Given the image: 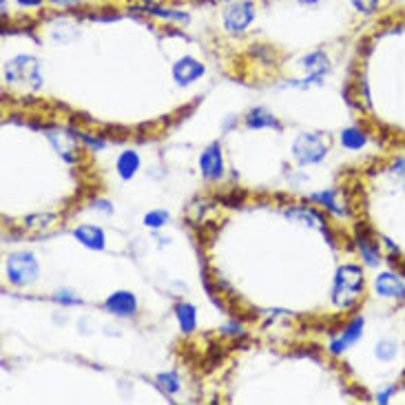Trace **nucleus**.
<instances>
[{
  "mask_svg": "<svg viewBox=\"0 0 405 405\" xmlns=\"http://www.w3.org/2000/svg\"><path fill=\"white\" fill-rule=\"evenodd\" d=\"M363 292V273L359 266H348L339 268L337 277H334V288H332V302L339 308H350L357 302Z\"/></svg>",
  "mask_w": 405,
  "mask_h": 405,
  "instance_id": "f257e3e1",
  "label": "nucleus"
},
{
  "mask_svg": "<svg viewBox=\"0 0 405 405\" xmlns=\"http://www.w3.org/2000/svg\"><path fill=\"white\" fill-rule=\"evenodd\" d=\"M326 153H328V144H326L324 135H319V133H302L292 144V155L302 166L321 162Z\"/></svg>",
  "mask_w": 405,
  "mask_h": 405,
  "instance_id": "f03ea898",
  "label": "nucleus"
},
{
  "mask_svg": "<svg viewBox=\"0 0 405 405\" xmlns=\"http://www.w3.org/2000/svg\"><path fill=\"white\" fill-rule=\"evenodd\" d=\"M5 80L9 82H27L29 86H40L42 84V74H40V64L36 58L29 56H18L11 62L5 64Z\"/></svg>",
  "mask_w": 405,
  "mask_h": 405,
  "instance_id": "7ed1b4c3",
  "label": "nucleus"
},
{
  "mask_svg": "<svg viewBox=\"0 0 405 405\" xmlns=\"http://www.w3.org/2000/svg\"><path fill=\"white\" fill-rule=\"evenodd\" d=\"M7 275L13 286H29L38 279V261L29 253H18L7 259Z\"/></svg>",
  "mask_w": 405,
  "mask_h": 405,
  "instance_id": "20e7f679",
  "label": "nucleus"
},
{
  "mask_svg": "<svg viewBox=\"0 0 405 405\" xmlns=\"http://www.w3.org/2000/svg\"><path fill=\"white\" fill-rule=\"evenodd\" d=\"M253 18H255V7L249 0H244V3L231 5L224 11V27L231 33H241L251 27Z\"/></svg>",
  "mask_w": 405,
  "mask_h": 405,
  "instance_id": "39448f33",
  "label": "nucleus"
},
{
  "mask_svg": "<svg viewBox=\"0 0 405 405\" xmlns=\"http://www.w3.org/2000/svg\"><path fill=\"white\" fill-rule=\"evenodd\" d=\"M47 139L54 149L58 151V155L62 157L64 162L74 164L78 162V155H80V147L76 142V133H67V131H47Z\"/></svg>",
  "mask_w": 405,
  "mask_h": 405,
  "instance_id": "423d86ee",
  "label": "nucleus"
},
{
  "mask_svg": "<svg viewBox=\"0 0 405 405\" xmlns=\"http://www.w3.org/2000/svg\"><path fill=\"white\" fill-rule=\"evenodd\" d=\"M204 72H206L204 64L198 62L195 58H188V56L173 64V78H175V82H178L180 86H188L195 80H200L204 76Z\"/></svg>",
  "mask_w": 405,
  "mask_h": 405,
  "instance_id": "0eeeda50",
  "label": "nucleus"
},
{
  "mask_svg": "<svg viewBox=\"0 0 405 405\" xmlns=\"http://www.w3.org/2000/svg\"><path fill=\"white\" fill-rule=\"evenodd\" d=\"M200 169L206 180H219L224 175V157H222V147L215 142L210 144L202 157H200Z\"/></svg>",
  "mask_w": 405,
  "mask_h": 405,
  "instance_id": "6e6552de",
  "label": "nucleus"
},
{
  "mask_svg": "<svg viewBox=\"0 0 405 405\" xmlns=\"http://www.w3.org/2000/svg\"><path fill=\"white\" fill-rule=\"evenodd\" d=\"M104 308H107L111 314H118V316H131L137 310V299L127 290H120V292H113L107 297Z\"/></svg>",
  "mask_w": 405,
  "mask_h": 405,
  "instance_id": "1a4fd4ad",
  "label": "nucleus"
},
{
  "mask_svg": "<svg viewBox=\"0 0 405 405\" xmlns=\"http://www.w3.org/2000/svg\"><path fill=\"white\" fill-rule=\"evenodd\" d=\"M302 67L310 74V80L306 78V80H308L306 84H310V82H321V78L330 72V60H328V56L324 54V51H312L310 56H306V58L302 60Z\"/></svg>",
  "mask_w": 405,
  "mask_h": 405,
  "instance_id": "9d476101",
  "label": "nucleus"
},
{
  "mask_svg": "<svg viewBox=\"0 0 405 405\" xmlns=\"http://www.w3.org/2000/svg\"><path fill=\"white\" fill-rule=\"evenodd\" d=\"M363 334V319H355L348 328H343V332L339 334L337 339H332L330 343V352L332 355H341L346 348H350L352 343H357Z\"/></svg>",
  "mask_w": 405,
  "mask_h": 405,
  "instance_id": "9b49d317",
  "label": "nucleus"
},
{
  "mask_svg": "<svg viewBox=\"0 0 405 405\" xmlns=\"http://www.w3.org/2000/svg\"><path fill=\"white\" fill-rule=\"evenodd\" d=\"M375 288L381 297L387 299H405V284L392 273H383L375 279Z\"/></svg>",
  "mask_w": 405,
  "mask_h": 405,
  "instance_id": "f8f14e48",
  "label": "nucleus"
},
{
  "mask_svg": "<svg viewBox=\"0 0 405 405\" xmlns=\"http://www.w3.org/2000/svg\"><path fill=\"white\" fill-rule=\"evenodd\" d=\"M286 217L288 219H295L299 224H304V226H310V228H316V231H328V226H326V219L316 213V210L308 208V206H297V208H288L286 210Z\"/></svg>",
  "mask_w": 405,
  "mask_h": 405,
  "instance_id": "ddd939ff",
  "label": "nucleus"
},
{
  "mask_svg": "<svg viewBox=\"0 0 405 405\" xmlns=\"http://www.w3.org/2000/svg\"><path fill=\"white\" fill-rule=\"evenodd\" d=\"M74 237H76L82 246H86V249H91V251H102L104 244H107V237H104L102 228L89 226V224L78 226L76 231H74Z\"/></svg>",
  "mask_w": 405,
  "mask_h": 405,
  "instance_id": "4468645a",
  "label": "nucleus"
},
{
  "mask_svg": "<svg viewBox=\"0 0 405 405\" xmlns=\"http://www.w3.org/2000/svg\"><path fill=\"white\" fill-rule=\"evenodd\" d=\"M246 127L249 129H281V125L277 122V118L263 107H257L253 109L249 115H246Z\"/></svg>",
  "mask_w": 405,
  "mask_h": 405,
  "instance_id": "2eb2a0df",
  "label": "nucleus"
},
{
  "mask_svg": "<svg viewBox=\"0 0 405 405\" xmlns=\"http://www.w3.org/2000/svg\"><path fill=\"white\" fill-rule=\"evenodd\" d=\"M118 173L122 180H131L139 169V155L135 151H125L118 157Z\"/></svg>",
  "mask_w": 405,
  "mask_h": 405,
  "instance_id": "dca6fc26",
  "label": "nucleus"
},
{
  "mask_svg": "<svg viewBox=\"0 0 405 405\" xmlns=\"http://www.w3.org/2000/svg\"><path fill=\"white\" fill-rule=\"evenodd\" d=\"M357 244H359V249H361V253H363V259H365L367 266H377L379 259H381V257H379V244L372 241V237L365 235V233H361V231H359V235H357Z\"/></svg>",
  "mask_w": 405,
  "mask_h": 405,
  "instance_id": "f3484780",
  "label": "nucleus"
},
{
  "mask_svg": "<svg viewBox=\"0 0 405 405\" xmlns=\"http://www.w3.org/2000/svg\"><path fill=\"white\" fill-rule=\"evenodd\" d=\"M139 11L144 13H151L155 18H162V21H175V23H182L186 25L188 23V16L184 11H175V9H164V7H157V5H147V7H137Z\"/></svg>",
  "mask_w": 405,
  "mask_h": 405,
  "instance_id": "a211bd4d",
  "label": "nucleus"
},
{
  "mask_svg": "<svg viewBox=\"0 0 405 405\" xmlns=\"http://www.w3.org/2000/svg\"><path fill=\"white\" fill-rule=\"evenodd\" d=\"M175 316H178V324L184 332H193L198 326V310L190 304H180L175 308Z\"/></svg>",
  "mask_w": 405,
  "mask_h": 405,
  "instance_id": "6ab92c4d",
  "label": "nucleus"
},
{
  "mask_svg": "<svg viewBox=\"0 0 405 405\" xmlns=\"http://www.w3.org/2000/svg\"><path fill=\"white\" fill-rule=\"evenodd\" d=\"M312 200H314V202H319L321 206H326V208L330 210V213H334V215H346V208H341V206H339V202L334 200V190L314 193Z\"/></svg>",
  "mask_w": 405,
  "mask_h": 405,
  "instance_id": "aec40b11",
  "label": "nucleus"
},
{
  "mask_svg": "<svg viewBox=\"0 0 405 405\" xmlns=\"http://www.w3.org/2000/svg\"><path fill=\"white\" fill-rule=\"evenodd\" d=\"M157 387L164 392V394H175V392H180V379L175 372H162V375H157Z\"/></svg>",
  "mask_w": 405,
  "mask_h": 405,
  "instance_id": "412c9836",
  "label": "nucleus"
},
{
  "mask_svg": "<svg viewBox=\"0 0 405 405\" xmlns=\"http://www.w3.org/2000/svg\"><path fill=\"white\" fill-rule=\"evenodd\" d=\"M341 144L346 149H361L365 144V135L359 129H346L341 133Z\"/></svg>",
  "mask_w": 405,
  "mask_h": 405,
  "instance_id": "4be33fe9",
  "label": "nucleus"
},
{
  "mask_svg": "<svg viewBox=\"0 0 405 405\" xmlns=\"http://www.w3.org/2000/svg\"><path fill=\"white\" fill-rule=\"evenodd\" d=\"M54 222H56V215H31V217H27L25 226L31 228V231H38V228H47Z\"/></svg>",
  "mask_w": 405,
  "mask_h": 405,
  "instance_id": "5701e85b",
  "label": "nucleus"
},
{
  "mask_svg": "<svg viewBox=\"0 0 405 405\" xmlns=\"http://www.w3.org/2000/svg\"><path fill=\"white\" fill-rule=\"evenodd\" d=\"M169 222V213L166 210H151V213L144 215V224L149 228H160Z\"/></svg>",
  "mask_w": 405,
  "mask_h": 405,
  "instance_id": "b1692460",
  "label": "nucleus"
},
{
  "mask_svg": "<svg viewBox=\"0 0 405 405\" xmlns=\"http://www.w3.org/2000/svg\"><path fill=\"white\" fill-rule=\"evenodd\" d=\"M394 355H397V346H394L392 341H381V343L377 346V357H379V359L390 361V359H394Z\"/></svg>",
  "mask_w": 405,
  "mask_h": 405,
  "instance_id": "393cba45",
  "label": "nucleus"
},
{
  "mask_svg": "<svg viewBox=\"0 0 405 405\" xmlns=\"http://www.w3.org/2000/svg\"><path fill=\"white\" fill-rule=\"evenodd\" d=\"M54 302H58L62 306H78L80 299L76 295H72L69 290H58V292H54Z\"/></svg>",
  "mask_w": 405,
  "mask_h": 405,
  "instance_id": "a878e982",
  "label": "nucleus"
},
{
  "mask_svg": "<svg viewBox=\"0 0 405 405\" xmlns=\"http://www.w3.org/2000/svg\"><path fill=\"white\" fill-rule=\"evenodd\" d=\"M352 5H355L359 11H375L377 5H379V0H352Z\"/></svg>",
  "mask_w": 405,
  "mask_h": 405,
  "instance_id": "bb28decb",
  "label": "nucleus"
},
{
  "mask_svg": "<svg viewBox=\"0 0 405 405\" xmlns=\"http://www.w3.org/2000/svg\"><path fill=\"white\" fill-rule=\"evenodd\" d=\"M80 139H82L84 144H89L91 149H104V142H102V139H98V137H91V135L80 133Z\"/></svg>",
  "mask_w": 405,
  "mask_h": 405,
  "instance_id": "cd10ccee",
  "label": "nucleus"
},
{
  "mask_svg": "<svg viewBox=\"0 0 405 405\" xmlns=\"http://www.w3.org/2000/svg\"><path fill=\"white\" fill-rule=\"evenodd\" d=\"M392 173H394V178H397L399 182H403V184H405V160L397 162V164H394V169H392Z\"/></svg>",
  "mask_w": 405,
  "mask_h": 405,
  "instance_id": "c85d7f7f",
  "label": "nucleus"
},
{
  "mask_svg": "<svg viewBox=\"0 0 405 405\" xmlns=\"http://www.w3.org/2000/svg\"><path fill=\"white\" fill-rule=\"evenodd\" d=\"M96 208L104 210V213H113V206H109V202H96Z\"/></svg>",
  "mask_w": 405,
  "mask_h": 405,
  "instance_id": "c756f323",
  "label": "nucleus"
},
{
  "mask_svg": "<svg viewBox=\"0 0 405 405\" xmlns=\"http://www.w3.org/2000/svg\"><path fill=\"white\" fill-rule=\"evenodd\" d=\"M21 5H40V0H18Z\"/></svg>",
  "mask_w": 405,
  "mask_h": 405,
  "instance_id": "7c9ffc66",
  "label": "nucleus"
},
{
  "mask_svg": "<svg viewBox=\"0 0 405 405\" xmlns=\"http://www.w3.org/2000/svg\"><path fill=\"white\" fill-rule=\"evenodd\" d=\"M235 120H237V118H231V120H226V125H224V129H226V131H228V129H231V127L235 125Z\"/></svg>",
  "mask_w": 405,
  "mask_h": 405,
  "instance_id": "2f4dec72",
  "label": "nucleus"
},
{
  "mask_svg": "<svg viewBox=\"0 0 405 405\" xmlns=\"http://www.w3.org/2000/svg\"><path fill=\"white\" fill-rule=\"evenodd\" d=\"M299 3H302V5H316L319 0H299Z\"/></svg>",
  "mask_w": 405,
  "mask_h": 405,
  "instance_id": "473e14b6",
  "label": "nucleus"
}]
</instances>
